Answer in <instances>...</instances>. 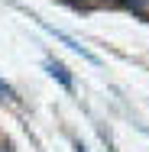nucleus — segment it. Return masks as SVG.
Returning a JSON list of instances; mask_svg holds the SVG:
<instances>
[{"mask_svg": "<svg viewBox=\"0 0 149 152\" xmlns=\"http://www.w3.org/2000/svg\"><path fill=\"white\" fill-rule=\"evenodd\" d=\"M46 71H49V75H52V78L59 81L62 88H65V91H71V88H75V81H71V75H68V68H65L62 61L49 58V61H46Z\"/></svg>", "mask_w": 149, "mask_h": 152, "instance_id": "1", "label": "nucleus"}, {"mask_svg": "<svg viewBox=\"0 0 149 152\" xmlns=\"http://www.w3.org/2000/svg\"><path fill=\"white\" fill-rule=\"evenodd\" d=\"M0 94H3V97H13V91H10V84H7V81H0Z\"/></svg>", "mask_w": 149, "mask_h": 152, "instance_id": "2", "label": "nucleus"}, {"mask_svg": "<svg viewBox=\"0 0 149 152\" xmlns=\"http://www.w3.org/2000/svg\"><path fill=\"white\" fill-rule=\"evenodd\" d=\"M123 3H130V7H136V3H143V0H123Z\"/></svg>", "mask_w": 149, "mask_h": 152, "instance_id": "3", "label": "nucleus"}, {"mask_svg": "<svg viewBox=\"0 0 149 152\" xmlns=\"http://www.w3.org/2000/svg\"><path fill=\"white\" fill-rule=\"evenodd\" d=\"M0 152H10V146H0Z\"/></svg>", "mask_w": 149, "mask_h": 152, "instance_id": "4", "label": "nucleus"}, {"mask_svg": "<svg viewBox=\"0 0 149 152\" xmlns=\"http://www.w3.org/2000/svg\"><path fill=\"white\" fill-rule=\"evenodd\" d=\"M78 152H84V146H78Z\"/></svg>", "mask_w": 149, "mask_h": 152, "instance_id": "5", "label": "nucleus"}]
</instances>
